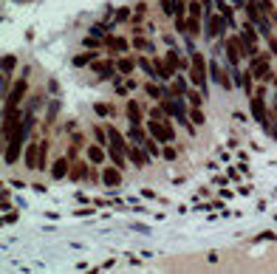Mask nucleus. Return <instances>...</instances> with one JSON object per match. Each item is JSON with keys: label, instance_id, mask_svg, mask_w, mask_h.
Returning <instances> with one entry per match:
<instances>
[{"label": "nucleus", "instance_id": "nucleus-39", "mask_svg": "<svg viewBox=\"0 0 277 274\" xmlns=\"http://www.w3.org/2000/svg\"><path fill=\"white\" fill-rule=\"evenodd\" d=\"M88 62H94L91 54H79V57H74V65H88Z\"/></svg>", "mask_w": 277, "mask_h": 274}, {"label": "nucleus", "instance_id": "nucleus-45", "mask_svg": "<svg viewBox=\"0 0 277 274\" xmlns=\"http://www.w3.org/2000/svg\"><path fill=\"white\" fill-rule=\"evenodd\" d=\"M275 119H277V102H275Z\"/></svg>", "mask_w": 277, "mask_h": 274}, {"label": "nucleus", "instance_id": "nucleus-7", "mask_svg": "<svg viewBox=\"0 0 277 274\" xmlns=\"http://www.w3.org/2000/svg\"><path fill=\"white\" fill-rule=\"evenodd\" d=\"M224 48H226V60H229V65H232V68H238V65H241V57H243L241 34H238V37H229V40L224 43Z\"/></svg>", "mask_w": 277, "mask_h": 274}, {"label": "nucleus", "instance_id": "nucleus-11", "mask_svg": "<svg viewBox=\"0 0 277 274\" xmlns=\"http://www.w3.org/2000/svg\"><path fill=\"white\" fill-rule=\"evenodd\" d=\"M85 156H88V161H91V164H96V167H105V161H108V147L94 142V144H88Z\"/></svg>", "mask_w": 277, "mask_h": 274}, {"label": "nucleus", "instance_id": "nucleus-9", "mask_svg": "<svg viewBox=\"0 0 277 274\" xmlns=\"http://www.w3.org/2000/svg\"><path fill=\"white\" fill-rule=\"evenodd\" d=\"M91 68H94V74L96 77H99V80H116V62L113 60H94V65H91Z\"/></svg>", "mask_w": 277, "mask_h": 274}, {"label": "nucleus", "instance_id": "nucleus-8", "mask_svg": "<svg viewBox=\"0 0 277 274\" xmlns=\"http://www.w3.org/2000/svg\"><path fill=\"white\" fill-rule=\"evenodd\" d=\"M226 26H229V23H226V17L218 11V14H207V28H204V31H207L209 40H218V37L224 34Z\"/></svg>", "mask_w": 277, "mask_h": 274}, {"label": "nucleus", "instance_id": "nucleus-40", "mask_svg": "<svg viewBox=\"0 0 277 274\" xmlns=\"http://www.w3.org/2000/svg\"><path fill=\"white\" fill-rule=\"evenodd\" d=\"M150 119H167L164 107H153V110H150Z\"/></svg>", "mask_w": 277, "mask_h": 274}, {"label": "nucleus", "instance_id": "nucleus-38", "mask_svg": "<svg viewBox=\"0 0 277 274\" xmlns=\"http://www.w3.org/2000/svg\"><path fill=\"white\" fill-rule=\"evenodd\" d=\"M258 3H260V9H263V11H266V14H269V17H272V14H275V6H272V0H258Z\"/></svg>", "mask_w": 277, "mask_h": 274}, {"label": "nucleus", "instance_id": "nucleus-22", "mask_svg": "<svg viewBox=\"0 0 277 274\" xmlns=\"http://www.w3.org/2000/svg\"><path fill=\"white\" fill-rule=\"evenodd\" d=\"M108 159H111V164H116L119 170H125L128 167V153H122V150H116V147H108Z\"/></svg>", "mask_w": 277, "mask_h": 274}, {"label": "nucleus", "instance_id": "nucleus-28", "mask_svg": "<svg viewBox=\"0 0 277 274\" xmlns=\"http://www.w3.org/2000/svg\"><path fill=\"white\" fill-rule=\"evenodd\" d=\"M133 48H138V51H144V54H153V43L150 40H144V37H133Z\"/></svg>", "mask_w": 277, "mask_h": 274}, {"label": "nucleus", "instance_id": "nucleus-24", "mask_svg": "<svg viewBox=\"0 0 277 274\" xmlns=\"http://www.w3.org/2000/svg\"><path fill=\"white\" fill-rule=\"evenodd\" d=\"M170 96H187V80L184 77H175V82H173V88L167 91Z\"/></svg>", "mask_w": 277, "mask_h": 274}, {"label": "nucleus", "instance_id": "nucleus-23", "mask_svg": "<svg viewBox=\"0 0 277 274\" xmlns=\"http://www.w3.org/2000/svg\"><path fill=\"white\" fill-rule=\"evenodd\" d=\"M37 153H40V144H28L26 147V167L28 170H37Z\"/></svg>", "mask_w": 277, "mask_h": 274}, {"label": "nucleus", "instance_id": "nucleus-3", "mask_svg": "<svg viewBox=\"0 0 277 274\" xmlns=\"http://www.w3.org/2000/svg\"><path fill=\"white\" fill-rule=\"evenodd\" d=\"M190 60H192V65H190V80H192V85L204 93L207 91V77H209V62H207V57L201 51H192L190 54Z\"/></svg>", "mask_w": 277, "mask_h": 274}, {"label": "nucleus", "instance_id": "nucleus-16", "mask_svg": "<svg viewBox=\"0 0 277 274\" xmlns=\"http://www.w3.org/2000/svg\"><path fill=\"white\" fill-rule=\"evenodd\" d=\"M125 116H128L130 124H141V122H144V110H141V105H138V102H133V99H128Z\"/></svg>", "mask_w": 277, "mask_h": 274}, {"label": "nucleus", "instance_id": "nucleus-30", "mask_svg": "<svg viewBox=\"0 0 277 274\" xmlns=\"http://www.w3.org/2000/svg\"><path fill=\"white\" fill-rule=\"evenodd\" d=\"M14 68H17V57L6 54V57H3V74H11Z\"/></svg>", "mask_w": 277, "mask_h": 274}, {"label": "nucleus", "instance_id": "nucleus-1", "mask_svg": "<svg viewBox=\"0 0 277 274\" xmlns=\"http://www.w3.org/2000/svg\"><path fill=\"white\" fill-rule=\"evenodd\" d=\"M31 127H34V113H23V122H20L17 133H14L9 142L3 144V147H6V156H3V161H6V164H14V161L20 159V150H23V144L28 142V133H31Z\"/></svg>", "mask_w": 277, "mask_h": 274}, {"label": "nucleus", "instance_id": "nucleus-10", "mask_svg": "<svg viewBox=\"0 0 277 274\" xmlns=\"http://www.w3.org/2000/svg\"><path fill=\"white\" fill-rule=\"evenodd\" d=\"M128 159H130V164H133V167H147L150 153L144 150V144L138 147V144H133V142H130V147H128Z\"/></svg>", "mask_w": 277, "mask_h": 274}, {"label": "nucleus", "instance_id": "nucleus-15", "mask_svg": "<svg viewBox=\"0 0 277 274\" xmlns=\"http://www.w3.org/2000/svg\"><path fill=\"white\" fill-rule=\"evenodd\" d=\"M108 147H116V150H122V153H128V147H130V144L125 142V136H122L113 124H108Z\"/></svg>", "mask_w": 277, "mask_h": 274}, {"label": "nucleus", "instance_id": "nucleus-2", "mask_svg": "<svg viewBox=\"0 0 277 274\" xmlns=\"http://www.w3.org/2000/svg\"><path fill=\"white\" fill-rule=\"evenodd\" d=\"M249 110H252V116H255V122H258L260 127H266V130L277 139V127L272 124V116H269V107H266V99H263V88H258V93H252V96H249Z\"/></svg>", "mask_w": 277, "mask_h": 274}, {"label": "nucleus", "instance_id": "nucleus-32", "mask_svg": "<svg viewBox=\"0 0 277 274\" xmlns=\"http://www.w3.org/2000/svg\"><path fill=\"white\" fill-rule=\"evenodd\" d=\"M82 45H85V48H94V51H96V48H102V45H105V40H96V34H94V37H85V40H82Z\"/></svg>", "mask_w": 277, "mask_h": 274}, {"label": "nucleus", "instance_id": "nucleus-5", "mask_svg": "<svg viewBox=\"0 0 277 274\" xmlns=\"http://www.w3.org/2000/svg\"><path fill=\"white\" fill-rule=\"evenodd\" d=\"M249 71L255 80H263V82H275V74H272V68H269V54H255V57H249Z\"/></svg>", "mask_w": 277, "mask_h": 274}, {"label": "nucleus", "instance_id": "nucleus-25", "mask_svg": "<svg viewBox=\"0 0 277 274\" xmlns=\"http://www.w3.org/2000/svg\"><path fill=\"white\" fill-rule=\"evenodd\" d=\"M164 91H167V88H161V85H158V82H153V80L144 85V93H147V96H153V99H164Z\"/></svg>", "mask_w": 277, "mask_h": 274}, {"label": "nucleus", "instance_id": "nucleus-4", "mask_svg": "<svg viewBox=\"0 0 277 274\" xmlns=\"http://www.w3.org/2000/svg\"><path fill=\"white\" fill-rule=\"evenodd\" d=\"M147 133L156 139L158 144L175 142V127L167 122V119H147Z\"/></svg>", "mask_w": 277, "mask_h": 274}, {"label": "nucleus", "instance_id": "nucleus-34", "mask_svg": "<svg viewBox=\"0 0 277 274\" xmlns=\"http://www.w3.org/2000/svg\"><path fill=\"white\" fill-rule=\"evenodd\" d=\"M190 119H192V124L198 127V124H204V113H201V107H195L192 105V110H190Z\"/></svg>", "mask_w": 277, "mask_h": 274}, {"label": "nucleus", "instance_id": "nucleus-20", "mask_svg": "<svg viewBox=\"0 0 277 274\" xmlns=\"http://www.w3.org/2000/svg\"><path fill=\"white\" fill-rule=\"evenodd\" d=\"M136 65L138 62L133 60V57H122V60H116V71H119L122 77H130V74L136 71Z\"/></svg>", "mask_w": 277, "mask_h": 274}, {"label": "nucleus", "instance_id": "nucleus-29", "mask_svg": "<svg viewBox=\"0 0 277 274\" xmlns=\"http://www.w3.org/2000/svg\"><path fill=\"white\" fill-rule=\"evenodd\" d=\"M136 62H138V68H141V71L147 74V77H156V68H153V62H150L147 57H138Z\"/></svg>", "mask_w": 277, "mask_h": 274}, {"label": "nucleus", "instance_id": "nucleus-27", "mask_svg": "<svg viewBox=\"0 0 277 274\" xmlns=\"http://www.w3.org/2000/svg\"><path fill=\"white\" fill-rule=\"evenodd\" d=\"M218 3V11H221V14H224L226 17V23H229V26H235V14H232V6H226L224 0H215Z\"/></svg>", "mask_w": 277, "mask_h": 274}, {"label": "nucleus", "instance_id": "nucleus-31", "mask_svg": "<svg viewBox=\"0 0 277 274\" xmlns=\"http://www.w3.org/2000/svg\"><path fill=\"white\" fill-rule=\"evenodd\" d=\"M158 6H161L167 17H175V0H158Z\"/></svg>", "mask_w": 277, "mask_h": 274}, {"label": "nucleus", "instance_id": "nucleus-43", "mask_svg": "<svg viewBox=\"0 0 277 274\" xmlns=\"http://www.w3.org/2000/svg\"><path fill=\"white\" fill-rule=\"evenodd\" d=\"M266 40H269V48H272V54L277 57V37H266Z\"/></svg>", "mask_w": 277, "mask_h": 274}, {"label": "nucleus", "instance_id": "nucleus-19", "mask_svg": "<svg viewBox=\"0 0 277 274\" xmlns=\"http://www.w3.org/2000/svg\"><path fill=\"white\" fill-rule=\"evenodd\" d=\"M235 82L241 85V91L243 93H255V88H252V71H235Z\"/></svg>", "mask_w": 277, "mask_h": 274}, {"label": "nucleus", "instance_id": "nucleus-21", "mask_svg": "<svg viewBox=\"0 0 277 274\" xmlns=\"http://www.w3.org/2000/svg\"><path fill=\"white\" fill-rule=\"evenodd\" d=\"M153 68H156L158 80H173V77H175V71L167 65V60H153Z\"/></svg>", "mask_w": 277, "mask_h": 274}, {"label": "nucleus", "instance_id": "nucleus-13", "mask_svg": "<svg viewBox=\"0 0 277 274\" xmlns=\"http://www.w3.org/2000/svg\"><path fill=\"white\" fill-rule=\"evenodd\" d=\"M209 77H212V82H218L224 91H232V80H229V77H226V71L218 65V60L209 62Z\"/></svg>", "mask_w": 277, "mask_h": 274}, {"label": "nucleus", "instance_id": "nucleus-41", "mask_svg": "<svg viewBox=\"0 0 277 274\" xmlns=\"http://www.w3.org/2000/svg\"><path fill=\"white\" fill-rule=\"evenodd\" d=\"M130 17V9H119L116 11V23H122V20H128Z\"/></svg>", "mask_w": 277, "mask_h": 274}, {"label": "nucleus", "instance_id": "nucleus-36", "mask_svg": "<svg viewBox=\"0 0 277 274\" xmlns=\"http://www.w3.org/2000/svg\"><path fill=\"white\" fill-rule=\"evenodd\" d=\"M94 110H96L99 116H113V107H111V105H102V102H96Z\"/></svg>", "mask_w": 277, "mask_h": 274}, {"label": "nucleus", "instance_id": "nucleus-33", "mask_svg": "<svg viewBox=\"0 0 277 274\" xmlns=\"http://www.w3.org/2000/svg\"><path fill=\"white\" fill-rule=\"evenodd\" d=\"M187 99H190V105L201 107V102H204V93H198V91H187Z\"/></svg>", "mask_w": 277, "mask_h": 274}, {"label": "nucleus", "instance_id": "nucleus-17", "mask_svg": "<svg viewBox=\"0 0 277 274\" xmlns=\"http://www.w3.org/2000/svg\"><path fill=\"white\" fill-rule=\"evenodd\" d=\"M68 164H71V156H60V159L51 164V176L57 178V181H62V178L68 176L71 170H68Z\"/></svg>", "mask_w": 277, "mask_h": 274}, {"label": "nucleus", "instance_id": "nucleus-18", "mask_svg": "<svg viewBox=\"0 0 277 274\" xmlns=\"http://www.w3.org/2000/svg\"><path fill=\"white\" fill-rule=\"evenodd\" d=\"M128 139H130L133 144H144V142L150 139V133L144 130L141 124H130V127H128Z\"/></svg>", "mask_w": 277, "mask_h": 274}, {"label": "nucleus", "instance_id": "nucleus-44", "mask_svg": "<svg viewBox=\"0 0 277 274\" xmlns=\"http://www.w3.org/2000/svg\"><path fill=\"white\" fill-rule=\"evenodd\" d=\"M235 6H246V3H249V0H232Z\"/></svg>", "mask_w": 277, "mask_h": 274}, {"label": "nucleus", "instance_id": "nucleus-12", "mask_svg": "<svg viewBox=\"0 0 277 274\" xmlns=\"http://www.w3.org/2000/svg\"><path fill=\"white\" fill-rule=\"evenodd\" d=\"M99 181H102L105 186H119V184H122V170L116 167V164H105Z\"/></svg>", "mask_w": 277, "mask_h": 274}, {"label": "nucleus", "instance_id": "nucleus-37", "mask_svg": "<svg viewBox=\"0 0 277 274\" xmlns=\"http://www.w3.org/2000/svg\"><path fill=\"white\" fill-rule=\"evenodd\" d=\"M111 26H113V23H99V26H94L91 31H94L96 37H102V34H108V31H111Z\"/></svg>", "mask_w": 277, "mask_h": 274}, {"label": "nucleus", "instance_id": "nucleus-26", "mask_svg": "<svg viewBox=\"0 0 277 274\" xmlns=\"http://www.w3.org/2000/svg\"><path fill=\"white\" fill-rule=\"evenodd\" d=\"M85 176H91V170H88V164H74V170L68 173L71 181H82Z\"/></svg>", "mask_w": 277, "mask_h": 274}, {"label": "nucleus", "instance_id": "nucleus-35", "mask_svg": "<svg viewBox=\"0 0 277 274\" xmlns=\"http://www.w3.org/2000/svg\"><path fill=\"white\" fill-rule=\"evenodd\" d=\"M144 150H147L150 156H158V142H156V139H153V136H150L147 142H144Z\"/></svg>", "mask_w": 277, "mask_h": 274}, {"label": "nucleus", "instance_id": "nucleus-46", "mask_svg": "<svg viewBox=\"0 0 277 274\" xmlns=\"http://www.w3.org/2000/svg\"><path fill=\"white\" fill-rule=\"evenodd\" d=\"M275 85H277V77H275Z\"/></svg>", "mask_w": 277, "mask_h": 274}, {"label": "nucleus", "instance_id": "nucleus-42", "mask_svg": "<svg viewBox=\"0 0 277 274\" xmlns=\"http://www.w3.org/2000/svg\"><path fill=\"white\" fill-rule=\"evenodd\" d=\"M161 156H164L167 161H173V159H175V147H164V153H161Z\"/></svg>", "mask_w": 277, "mask_h": 274}, {"label": "nucleus", "instance_id": "nucleus-14", "mask_svg": "<svg viewBox=\"0 0 277 274\" xmlns=\"http://www.w3.org/2000/svg\"><path fill=\"white\" fill-rule=\"evenodd\" d=\"M133 43H128V37H113V34H105V48L113 54H122V51H128Z\"/></svg>", "mask_w": 277, "mask_h": 274}, {"label": "nucleus", "instance_id": "nucleus-6", "mask_svg": "<svg viewBox=\"0 0 277 274\" xmlns=\"http://www.w3.org/2000/svg\"><path fill=\"white\" fill-rule=\"evenodd\" d=\"M26 91H28V82H26V77H20V80L11 85L9 96H6V107H3V110H11V107H17L20 102H23V96H26Z\"/></svg>", "mask_w": 277, "mask_h": 274}]
</instances>
